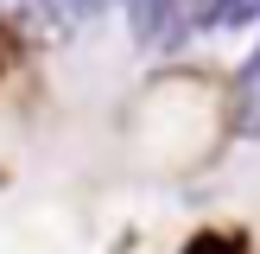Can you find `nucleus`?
<instances>
[{"mask_svg": "<svg viewBox=\"0 0 260 254\" xmlns=\"http://www.w3.org/2000/svg\"><path fill=\"white\" fill-rule=\"evenodd\" d=\"M235 127L241 134H260V51L248 57V70L235 83Z\"/></svg>", "mask_w": 260, "mask_h": 254, "instance_id": "1", "label": "nucleus"}, {"mask_svg": "<svg viewBox=\"0 0 260 254\" xmlns=\"http://www.w3.org/2000/svg\"><path fill=\"white\" fill-rule=\"evenodd\" d=\"M260 19V0H210L203 13V32H241V25Z\"/></svg>", "mask_w": 260, "mask_h": 254, "instance_id": "2", "label": "nucleus"}, {"mask_svg": "<svg viewBox=\"0 0 260 254\" xmlns=\"http://www.w3.org/2000/svg\"><path fill=\"white\" fill-rule=\"evenodd\" d=\"M184 254H248V241H241L235 229H197V235L184 241Z\"/></svg>", "mask_w": 260, "mask_h": 254, "instance_id": "3", "label": "nucleus"}, {"mask_svg": "<svg viewBox=\"0 0 260 254\" xmlns=\"http://www.w3.org/2000/svg\"><path fill=\"white\" fill-rule=\"evenodd\" d=\"M127 13H134V25H140V38H152V25H159V13H165V0H127Z\"/></svg>", "mask_w": 260, "mask_h": 254, "instance_id": "4", "label": "nucleus"}, {"mask_svg": "<svg viewBox=\"0 0 260 254\" xmlns=\"http://www.w3.org/2000/svg\"><path fill=\"white\" fill-rule=\"evenodd\" d=\"M7 76H13V32L0 25V83H7Z\"/></svg>", "mask_w": 260, "mask_h": 254, "instance_id": "5", "label": "nucleus"}]
</instances>
